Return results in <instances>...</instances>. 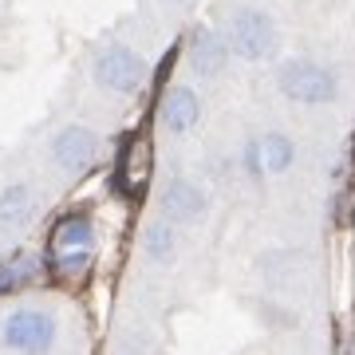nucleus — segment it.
<instances>
[{
  "mask_svg": "<svg viewBox=\"0 0 355 355\" xmlns=\"http://www.w3.org/2000/svg\"><path fill=\"white\" fill-rule=\"evenodd\" d=\"M241 170L249 178H257V182H261V178H265V170H261V154H257V139H249L241 146Z\"/></svg>",
  "mask_w": 355,
  "mask_h": 355,
  "instance_id": "obj_15",
  "label": "nucleus"
},
{
  "mask_svg": "<svg viewBox=\"0 0 355 355\" xmlns=\"http://www.w3.org/2000/svg\"><path fill=\"white\" fill-rule=\"evenodd\" d=\"M214 202H209V190L193 178H166L162 190H158V217L174 221L178 229H193L205 225Z\"/></svg>",
  "mask_w": 355,
  "mask_h": 355,
  "instance_id": "obj_6",
  "label": "nucleus"
},
{
  "mask_svg": "<svg viewBox=\"0 0 355 355\" xmlns=\"http://www.w3.org/2000/svg\"><path fill=\"white\" fill-rule=\"evenodd\" d=\"M277 91L296 107H331L340 99V71L320 60H308V55H292V60H280L277 67Z\"/></svg>",
  "mask_w": 355,
  "mask_h": 355,
  "instance_id": "obj_2",
  "label": "nucleus"
},
{
  "mask_svg": "<svg viewBox=\"0 0 355 355\" xmlns=\"http://www.w3.org/2000/svg\"><path fill=\"white\" fill-rule=\"evenodd\" d=\"M95 241V221L87 214H71L64 217L55 233H51V245H55V253H64V249H91Z\"/></svg>",
  "mask_w": 355,
  "mask_h": 355,
  "instance_id": "obj_12",
  "label": "nucleus"
},
{
  "mask_svg": "<svg viewBox=\"0 0 355 355\" xmlns=\"http://www.w3.org/2000/svg\"><path fill=\"white\" fill-rule=\"evenodd\" d=\"M221 32H225V44L233 51V60H241V64H268V60H277V51H280V24H277V16L268 8H261V4L229 8Z\"/></svg>",
  "mask_w": 355,
  "mask_h": 355,
  "instance_id": "obj_1",
  "label": "nucleus"
},
{
  "mask_svg": "<svg viewBox=\"0 0 355 355\" xmlns=\"http://www.w3.org/2000/svg\"><path fill=\"white\" fill-rule=\"evenodd\" d=\"M40 209V198L28 182H8L0 190V225H28Z\"/></svg>",
  "mask_w": 355,
  "mask_h": 355,
  "instance_id": "obj_11",
  "label": "nucleus"
},
{
  "mask_svg": "<svg viewBox=\"0 0 355 355\" xmlns=\"http://www.w3.org/2000/svg\"><path fill=\"white\" fill-rule=\"evenodd\" d=\"M202 114H205V103H202V95H198V87H190V83H174V87L162 95L158 123H162L166 135L186 139V135H193V130L202 127Z\"/></svg>",
  "mask_w": 355,
  "mask_h": 355,
  "instance_id": "obj_8",
  "label": "nucleus"
},
{
  "mask_svg": "<svg viewBox=\"0 0 355 355\" xmlns=\"http://www.w3.org/2000/svg\"><path fill=\"white\" fill-rule=\"evenodd\" d=\"M48 158L64 178H83L91 174L103 158V139L99 130H91L87 123H64L48 142Z\"/></svg>",
  "mask_w": 355,
  "mask_h": 355,
  "instance_id": "obj_5",
  "label": "nucleus"
},
{
  "mask_svg": "<svg viewBox=\"0 0 355 355\" xmlns=\"http://www.w3.org/2000/svg\"><path fill=\"white\" fill-rule=\"evenodd\" d=\"M146 76L150 67L130 44H103L91 60V79L95 87H103L107 95H119V99H130L146 87Z\"/></svg>",
  "mask_w": 355,
  "mask_h": 355,
  "instance_id": "obj_3",
  "label": "nucleus"
},
{
  "mask_svg": "<svg viewBox=\"0 0 355 355\" xmlns=\"http://www.w3.org/2000/svg\"><path fill=\"white\" fill-rule=\"evenodd\" d=\"M60 340V320L51 308H12L0 324V343L12 355H48Z\"/></svg>",
  "mask_w": 355,
  "mask_h": 355,
  "instance_id": "obj_4",
  "label": "nucleus"
},
{
  "mask_svg": "<svg viewBox=\"0 0 355 355\" xmlns=\"http://www.w3.org/2000/svg\"><path fill=\"white\" fill-rule=\"evenodd\" d=\"M91 249H64V253H55V265H60V272L64 277H76V272H83V268L91 265Z\"/></svg>",
  "mask_w": 355,
  "mask_h": 355,
  "instance_id": "obj_13",
  "label": "nucleus"
},
{
  "mask_svg": "<svg viewBox=\"0 0 355 355\" xmlns=\"http://www.w3.org/2000/svg\"><path fill=\"white\" fill-rule=\"evenodd\" d=\"M28 277H32V268H28V265H12V261H4V265H0V296H8L12 288H20Z\"/></svg>",
  "mask_w": 355,
  "mask_h": 355,
  "instance_id": "obj_14",
  "label": "nucleus"
},
{
  "mask_svg": "<svg viewBox=\"0 0 355 355\" xmlns=\"http://www.w3.org/2000/svg\"><path fill=\"white\" fill-rule=\"evenodd\" d=\"M186 67H190V76L205 79V83L225 76L229 67H233V51L225 44V32L214 24L193 28L190 44H186Z\"/></svg>",
  "mask_w": 355,
  "mask_h": 355,
  "instance_id": "obj_7",
  "label": "nucleus"
},
{
  "mask_svg": "<svg viewBox=\"0 0 355 355\" xmlns=\"http://www.w3.org/2000/svg\"><path fill=\"white\" fill-rule=\"evenodd\" d=\"M139 249H142V257L158 268L174 265L178 253H182V229H178L174 221H166V217H150L139 233Z\"/></svg>",
  "mask_w": 355,
  "mask_h": 355,
  "instance_id": "obj_9",
  "label": "nucleus"
},
{
  "mask_svg": "<svg viewBox=\"0 0 355 355\" xmlns=\"http://www.w3.org/2000/svg\"><path fill=\"white\" fill-rule=\"evenodd\" d=\"M257 154H261V170L265 178H284L296 166V139H292L288 130H265V135H257Z\"/></svg>",
  "mask_w": 355,
  "mask_h": 355,
  "instance_id": "obj_10",
  "label": "nucleus"
},
{
  "mask_svg": "<svg viewBox=\"0 0 355 355\" xmlns=\"http://www.w3.org/2000/svg\"><path fill=\"white\" fill-rule=\"evenodd\" d=\"M158 4H166V8H174V12H190L198 0H158Z\"/></svg>",
  "mask_w": 355,
  "mask_h": 355,
  "instance_id": "obj_16",
  "label": "nucleus"
}]
</instances>
